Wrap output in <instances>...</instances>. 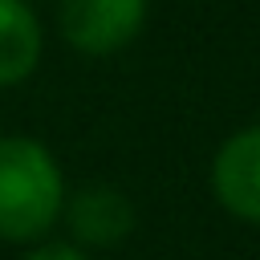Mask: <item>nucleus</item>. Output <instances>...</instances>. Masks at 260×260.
I'll use <instances>...</instances> for the list:
<instances>
[{
	"instance_id": "f257e3e1",
	"label": "nucleus",
	"mask_w": 260,
	"mask_h": 260,
	"mask_svg": "<svg viewBox=\"0 0 260 260\" xmlns=\"http://www.w3.org/2000/svg\"><path fill=\"white\" fill-rule=\"evenodd\" d=\"M65 211V171L57 154L28 134L0 138V240L37 244Z\"/></svg>"
},
{
	"instance_id": "f03ea898",
	"label": "nucleus",
	"mask_w": 260,
	"mask_h": 260,
	"mask_svg": "<svg viewBox=\"0 0 260 260\" xmlns=\"http://www.w3.org/2000/svg\"><path fill=\"white\" fill-rule=\"evenodd\" d=\"M150 0H57V32L81 57H114L138 41Z\"/></svg>"
},
{
	"instance_id": "7ed1b4c3",
	"label": "nucleus",
	"mask_w": 260,
	"mask_h": 260,
	"mask_svg": "<svg viewBox=\"0 0 260 260\" xmlns=\"http://www.w3.org/2000/svg\"><path fill=\"white\" fill-rule=\"evenodd\" d=\"M207 179H211L215 203L232 219L260 228V122L219 142Z\"/></svg>"
},
{
	"instance_id": "20e7f679",
	"label": "nucleus",
	"mask_w": 260,
	"mask_h": 260,
	"mask_svg": "<svg viewBox=\"0 0 260 260\" xmlns=\"http://www.w3.org/2000/svg\"><path fill=\"white\" fill-rule=\"evenodd\" d=\"M65 228L73 248L81 252H110L134 232V203L110 183H89L65 195Z\"/></svg>"
},
{
	"instance_id": "39448f33",
	"label": "nucleus",
	"mask_w": 260,
	"mask_h": 260,
	"mask_svg": "<svg viewBox=\"0 0 260 260\" xmlns=\"http://www.w3.org/2000/svg\"><path fill=\"white\" fill-rule=\"evenodd\" d=\"M45 53V32L24 0H0V89L20 85L37 73Z\"/></svg>"
},
{
	"instance_id": "423d86ee",
	"label": "nucleus",
	"mask_w": 260,
	"mask_h": 260,
	"mask_svg": "<svg viewBox=\"0 0 260 260\" xmlns=\"http://www.w3.org/2000/svg\"><path fill=\"white\" fill-rule=\"evenodd\" d=\"M24 260H93V256L73 248V244H65V240H57V244H37Z\"/></svg>"
}]
</instances>
